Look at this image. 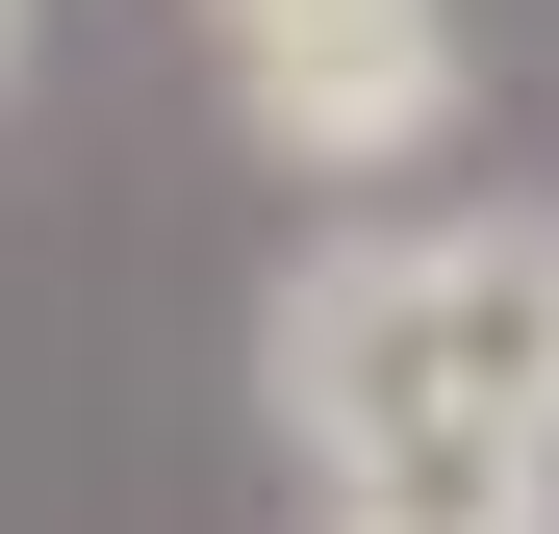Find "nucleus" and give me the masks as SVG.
<instances>
[{
    "mask_svg": "<svg viewBox=\"0 0 559 534\" xmlns=\"http://www.w3.org/2000/svg\"><path fill=\"white\" fill-rule=\"evenodd\" d=\"M280 407L356 509H509L559 459V229H407L280 306Z\"/></svg>",
    "mask_w": 559,
    "mask_h": 534,
    "instance_id": "obj_1",
    "label": "nucleus"
},
{
    "mask_svg": "<svg viewBox=\"0 0 559 534\" xmlns=\"http://www.w3.org/2000/svg\"><path fill=\"white\" fill-rule=\"evenodd\" d=\"M204 26H229V76H254L280 153H432V103H457L432 0H204Z\"/></svg>",
    "mask_w": 559,
    "mask_h": 534,
    "instance_id": "obj_2",
    "label": "nucleus"
},
{
    "mask_svg": "<svg viewBox=\"0 0 559 534\" xmlns=\"http://www.w3.org/2000/svg\"><path fill=\"white\" fill-rule=\"evenodd\" d=\"M356 534H559V509H534V484H509V509H356Z\"/></svg>",
    "mask_w": 559,
    "mask_h": 534,
    "instance_id": "obj_3",
    "label": "nucleus"
}]
</instances>
